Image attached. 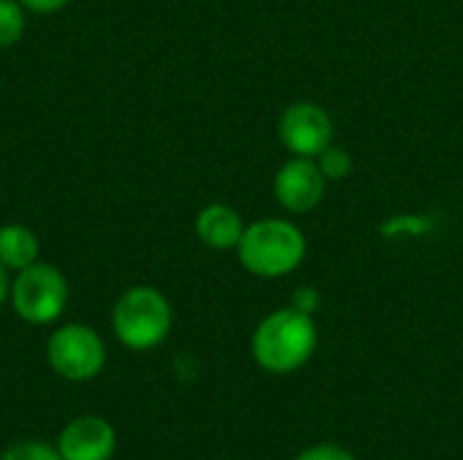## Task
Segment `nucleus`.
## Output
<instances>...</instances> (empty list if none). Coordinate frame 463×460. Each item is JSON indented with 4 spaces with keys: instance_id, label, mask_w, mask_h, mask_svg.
Returning a JSON list of instances; mask_svg holds the SVG:
<instances>
[{
    "instance_id": "f257e3e1",
    "label": "nucleus",
    "mask_w": 463,
    "mask_h": 460,
    "mask_svg": "<svg viewBox=\"0 0 463 460\" xmlns=\"http://www.w3.org/2000/svg\"><path fill=\"white\" fill-rule=\"evenodd\" d=\"M317 347V328L312 314L293 306L263 317L252 333V355L260 369L271 374H290L301 369Z\"/></svg>"
},
{
    "instance_id": "f03ea898",
    "label": "nucleus",
    "mask_w": 463,
    "mask_h": 460,
    "mask_svg": "<svg viewBox=\"0 0 463 460\" xmlns=\"http://www.w3.org/2000/svg\"><path fill=\"white\" fill-rule=\"evenodd\" d=\"M239 263L263 279H277L293 274L307 258V239L298 225L277 217L255 220L244 228L236 247Z\"/></svg>"
},
{
    "instance_id": "7ed1b4c3",
    "label": "nucleus",
    "mask_w": 463,
    "mask_h": 460,
    "mask_svg": "<svg viewBox=\"0 0 463 460\" xmlns=\"http://www.w3.org/2000/svg\"><path fill=\"white\" fill-rule=\"evenodd\" d=\"M114 333L117 339L136 352L160 347L174 323L168 298L155 287H130L119 296L114 306Z\"/></svg>"
},
{
    "instance_id": "20e7f679",
    "label": "nucleus",
    "mask_w": 463,
    "mask_h": 460,
    "mask_svg": "<svg viewBox=\"0 0 463 460\" xmlns=\"http://www.w3.org/2000/svg\"><path fill=\"white\" fill-rule=\"evenodd\" d=\"M14 312L30 325L54 323L68 306V282L49 263H33L16 271L8 290Z\"/></svg>"
},
{
    "instance_id": "39448f33",
    "label": "nucleus",
    "mask_w": 463,
    "mask_h": 460,
    "mask_svg": "<svg viewBox=\"0 0 463 460\" xmlns=\"http://www.w3.org/2000/svg\"><path fill=\"white\" fill-rule=\"evenodd\" d=\"M49 366L68 382H87L98 377L106 366L103 339L81 323H68L57 328L46 342Z\"/></svg>"
},
{
    "instance_id": "423d86ee",
    "label": "nucleus",
    "mask_w": 463,
    "mask_h": 460,
    "mask_svg": "<svg viewBox=\"0 0 463 460\" xmlns=\"http://www.w3.org/2000/svg\"><path fill=\"white\" fill-rule=\"evenodd\" d=\"M279 141L293 157H317L328 144H334L331 114L309 100L293 103L279 117Z\"/></svg>"
},
{
    "instance_id": "0eeeda50",
    "label": "nucleus",
    "mask_w": 463,
    "mask_h": 460,
    "mask_svg": "<svg viewBox=\"0 0 463 460\" xmlns=\"http://www.w3.org/2000/svg\"><path fill=\"white\" fill-rule=\"evenodd\" d=\"M328 179L323 176L315 157H290L274 176V195L282 209L293 214H307L326 198Z\"/></svg>"
},
{
    "instance_id": "6e6552de",
    "label": "nucleus",
    "mask_w": 463,
    "mask_h": 460,
    "mask_svg": "<svg viewBox=\"0 0 463 460\" xmlns=\"http://www.w3.org/2000/svg\"><path fill=\"white\" fill-rule=\"evenodd\" d=\"M117 450V434L111 423L95 415L71 420L57 439V453L62 460H111Z\"/></svg>"
},
{
    "instance_id": "1a4fd4ad",
    "label": "nucleus",
    "mask_w": 463,
    "mask_h": 460,
    "mask_svg": "<svg viewBox=\"0 0 463 460\" xmlns=\"http://www.w3.org/2000/svg\"><path fill=\"white\" fill-rule=\"evenodd\" d=\"M244 228L247 225L241 214L228 203H209L195 217V236L201 239L203 247L217 252L236 249L244 236Z\"/></svg>"
},
{
    "instance_id": "9d476101",
    "label": "nucleus",
    "mask_w": 463,
    "mask_h": 460,
    "mask_svg": "<svg viewBox=\"0 0 463 460\" xmlns=\"http://www.w3.org/2000/svg\"><path fill=\"white\" fill-rule=\"evenodd\" d=\"M38 255H41V241L30 228L24 225L0 228V263L8 271H22L38 263Z\"/></svg>"
},
{
    "instance_id": "9b49d317",
    "label": "nucleus",
    "mask_w": 463,
    "mask_h": 460,
    "mask_svg": "<svg viewBox=\"0 0 463 460\" xmlns=\"http://www.w3.org/2000/svg\"><path fill=\"white\" fill-rule=\"evenodd\" d=\"M24 35V8L19 0H0V49H11Z\"/></svg>"
},
{
    "instance_id": "f8f14e48",
    "label": "nucleus",
    "mask_w": 463,
    "mask_h": 460,
    "mask_svg": "<svg viewBox=\"0 0 463 460\" xmlns=\"http://www.w3.org/2000/svg\"><path fill=\"white\" fill-rule=\"evenodd\" d=\"M315 160H317V165H320V171H323V176L328 182H342L353 171V155L345 146H336V144H328Z\"/></svg>"
},
{
    "instance_id": "ddd939ff",
    "label": "nucleus",
    "mask_w": 463,
    "mask_h": 460,
    "mask_svg": "<svg viewBox=\"0 0 463 460\" xmlns=\"http://www.w3.org/2000/svg\"><path fill=\"white\" fill-rule=\"evenodd\" d=\"M0 460H62V455L57 453V447H49L43 442H19L11 445Z\"/></svg>"
},
{
    "instance_id": "4468645a",
    "label": "nucleus",
    "mask_w": 463,
    "mask_h": 460,
    "mask_svg": "<svg viewBox=\"0 0 463 460\" xmlns=\"http://www.w3.org/2000/svg\"><path fill=\"white\" fill-rule=\"evenodd\" d=\"M296 460H355L345 447L339 445H317V447H309L304 450Z\"/></svg>"
},
{
    "instance_id": "2eb2a0df",
    "label": "nucleus",
    "mask_w": 463,
    "mask_h": 460,
    "mask_svg": "<svg viewBox=\"0 0 463 460\" xmlns=\"http://www.w3.org/2000/svg\"><path fill=\"white\" fill-rule=\"evenodd\" d=\"M293 309L307 312V314H315L320 309V293L315 287H298L293 293Z\"/></svg>"
},
{
    "instance_id": "dca6fc26",
    "label": "nucleus",
    "mask_w": 463,
    "mask_h": 460,
    "mask_svg": "<svg viewBox=\"0 0 463 460\" xmlns=\"http://www.w3.org/2000/svg\"><path fill=\"white\" fill-rule=\"evenodd\" d=\"M24 11H33V14H54V11H62L71 0H19Z\"/></svg>"
},
{
    "instance_id": "f3484780",
    "label": "nucleus",
    "mask_w": 463,
    "mask_h": 460,
    "mask_svg": "<svg viewBox=\"0 0 463 460\" xmlns=\"http://www.w3.org/2000/svg\"><path fill=\"white\" fill-rule=\"evenodd\" d=\"M8 290H11V282H8V268L0 263V304L8 298Z\"/></svg>"
}]
</instances>
